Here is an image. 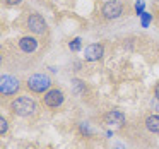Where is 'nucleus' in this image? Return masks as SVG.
<instances>
[{"instance_id":"ddd939ff","label":"nucleus","mask_w":159,"mask_h":149,"mask_svg":"<svg viewBox=\"0 0 159 149\" xmlns=\"http://www.w3.org/2000/svg\"><path fill=\"white\" fill-rule=\"evenodd\" d=\"M144 7H145L144 0H137V2H135V12H137V16H140L142 12H144Z\"/></svg>"},{"instance_id":"423d86ee","label":"nucleus","mask_w":159,"mask_h":149,"mask_svg":"<svg viewBox=\"0 0 159 149\" xmlns=\"http://www.w3.org/2000/svg\"><path fill=\"white\" fill-rule=\"evenodd\" d=\"M65 101V93L60 87H52L45 96L41 98V103L45 108H60Z\"/></svg>"},{"instance_id":"f257e3e1","label":"nucleus","mask_w":159,"mask_h":149,"mask_svg":"<svg viewBox=\"0 0 159 149\" xmlns=\"http://www.w3.org/2000/svg\"><path fill=\"white\" fill-rule=\"evenodd\" d=\"M9 110H11L12 115H16L19 118H31L38 115L39 105L36 103V100H33L28 94H19V96H14L11 100Z\"/></svg>"},{"instance_id":"1a4fd4ad","label":"nucleus","mask_w":159,"mask_h":149,"mask_svg":"<svg viewBox=\"0 0 159 149\" xmlns=\"http://www.w3.org/2000/svg\"><path fill=\"white\" fill-rule=\"evenodd\" d=\"M17 45H19V50H21V52L34 53L36 50H38V38H36L34 35H26V36H22V38H19Z\"/></svg>"},{"instance_id":"39448f33","label":"nucleus","mask_w":159,"mask_h":149,"mask_svg":"<svg viewBox=\"0 0 159 149\" xmlns=\"http://www.w3.org/2000/svg\"><path fill=\"white\" fill-rule=\"evenodd\" d=\"M123 4L120 0H106L101 7V17L106 19V21H115V19H120L123 16Z\"/></svg>"},{"instance_id":"0eeeda50","label":"nucleus","mask_w":159,"mask_h":149,"mask_svg":"<svg viewBox=\"0 0 159 149\" xmlns=\"http://www.w3.org/2000/svg\"><path fill=\"white\" fill-rule=\"evenodd\" d=\"M104 55V45L103 43H91L84 48V60L86 62H98Z\"/></svg>"},{"instance_id":"f8f14e48","label":"nucleus","mask_w":159,"mask_h":149,"mask_svg":"<svg viewBox=\"0 0 159 149\" xmlns=\"http://www.w3.org/2000/svg\"><path fill=\"white\" fill-rule=\"evenodd\" d=\"M7 130H9V122L2 117V118H0V135L4 137V135L7 134Z\"/></svg>"},{"instance_id":"2eb2a0df","label":"nucleus","mask_w":159,"mask_h":149,"mask_svg":"<svg viewBox=\"0 0 159 149\" xmlns=\"http://www.w3.org/2000/svg\"><path fill=\"white\" fill-rule=\"evenodd\" d=\"M7 7H17V5L22 4V0H2Z\"/></svg>"},{"instance_id":"6e6552de","label":"nucleus","mask_w":159,"mask_h":149,"mask_svg":"<svg viewBox=\"0 0 159 149\" xmlns=\"http://www.w3.org/2000/svg\"><path fill=\"white\" fill-rule=\"evenodd\" d=\"M103 122L106 125H110V127H113V125H116V127H121V125L127 122V117H125V113L121 110H108L106 113L103 115Z\"/></svg>"},{"instance_id":"20e7f679","label":"nucleus","mask_w":159,"mask_h":149,"mask_svg":"<svg viewBox=\"0 0 159 149\" xmlns=\"http://www.w3.org/2000/svg\"><path fill=\"white\" fill-rule=\"evenodd\" d=\"M21 91V81L14 76L4 74L0 79V94L2 98H12Z\"/></svg>"},{"instance_id":"dca6fc26","label":"nucleus","mask_w":159,"mask_h":149,"mask_svg":"<svg viewBox=\"0 0 159 149\" xmlns=\"http://www.w3.org/2000/svg\"><path fill=\"white\" fill-rule=\"evenodd\" d=\"M154 98H156V100L159 101V82H157V84H156V86H154Z\"/></svg>"},{"instance_id":"9d476101","label":"nucleus","mask_w":159,"mask_h":149,"mask_svg":"<svg viewBox=\"0 0 159 149\" xmlns=\"http://www.w3.org/2000/svg\"><path fill=\"white\" fill-rule=\"evenodd\" d=\"M144 125L151 134H157L159 135V115L151 113L144 118Z\"/></svg>"},{"instance_id":"f03ea898","label":"nucleus","mask_w":159,"mask_h":149,"mask_svg":"<svg viewBox=\"0 0 159 149\" xmlns=\"http://www.w3.org/2000/svg\"><path fill=\"white\" fill-rule=\"evenodd\" d=\"M53 87V81L48 74H33L26 81V89L33 94H45Z\"/></svg>"},{"instance_id":"7ed1b4c3","label":"nucleus","mask_w":159,"mask_h":149,"mask_svg":"<svg viewBox=\"0 0 159 149\" xmlns=\"http://www.w3.org/2000/svg\"><path fill=\"white\" fill-rule=\"evenodd\" d=\"M24 29H28L34 36H45L48 35V24L45 17L38 12H28L24 17Z\"/></svg>"},{"instance_id":"9b49d317","label":"nucleus","mask_w":159,"mask_h":149,"mask_svg":"<svg viewBox=\"0 0 159 149\" xmlns=\"http://www.w3.org/2000/svg\"><path fill=\"white\" fill-rule=\"evenodd\" d=\"M69 48L72 50V52H79V50L82 48V40H80V38H74L72 41L69 43Z\"/></svg>"},{"instance_id":"4468645a","label":"nucleus","mask_w":159,"mask_h":149,"mask_svg":"<svg viewBox=\"0 0 159 149\" xmlns=\"http://www.w3.org/2000/svg\"><path fill=\"white\" fill-rule=\"evenodd\" d=\"M140 17H142V28H147L149 26V22H151V14H147V12H142L140 14Z\"/></svg>"}]
</instances>
